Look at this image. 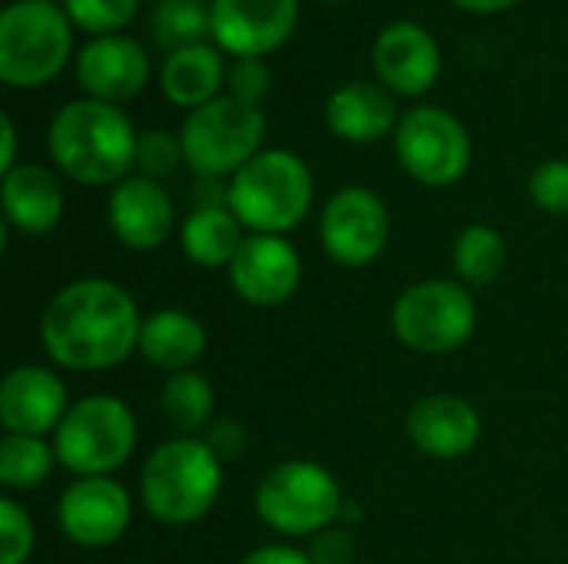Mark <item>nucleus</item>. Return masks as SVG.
Masks as SVG:
<instances>
[{
  "label": "nucleus",
  "mask_w": 568,
  "mask_h": 564,
  "mask_svg": "<svg viewBox=\"0 0 568 564\" xmlns=\"http://www.w3.org/2000/svg\"><path fill=\"white\" fill-rule=\"evenodd\" d=\"M226 203L250 233L286 236L313 209V173L290 150H263L226 180Z\"/></svg>",
  "instance_id": "20e7f679"
},
{
  "label": "nucleus",
  "mask_w": 568,
  "mask_h": 564,
  "mask_svg": "<svg viewBox=\"0 0 568 564\" xmlns=\"http://www.w3.org/2000/svg\"><path fill=\"white\" fill-rule=\"evenodd\" d=\"M223 492V459L203 435H176L156 445L140 469V502L163 525L206 519Z\"/></svg>",
  "instance_id": "7ed1b4c3"
},
{
  "label": "nucleus",
  "mask_w": 568,
  "mask_h": 564,
  "mask_svg": "<svg viewBox=\"0 0 568 564\" xmlns=\"http://www.w3.org/2000/svg\"><path fill=\"white\" fill-rule=\"evenodd\" d=\"M73 30L57 0H10L0 10V80L17 90L57 80L73 57Z\"/></svg>",
  "instance_id": "39448f33"
},
{
  "label": "nucleus",
  "mask_w": 568,
  "mask_h": 564,
  "mask_svg": "<svg viewBox=\"0 0 568 564\" xmlns=\"http://www.w3.org/2000/svg\"><path fill=\"white\" fill-rule=\"evenodd\" d=\"M70 412L63 379L47 366H17L0 382V422L10 435L47 439Z\"/></svg>",
  "instance_id": "a211bd4d"
},
{
  "label": "nucleus",
  "mask_w": 568,
  "mask_h": 564,
  "mask_svg": "<svg viewBox=\"0 0 568 564\" xmlns=\"http://www.w3.org/2000/svg\"><path fill=\"white\" fill-rule=\"evenodd\" d=\"M73 73L90 100L123 106L126 100L143 93L150 80V57L133 37H90L73 57Z\"/></svg>",
  "instance_id": "dca6fc26"
},
{
  "label": "nucleus",
  "mask_w": 568,
  "mask_h": 564,
  "mask_svg": "<svg viewBox=\"0 0 568 564\" xmlns=\"http://www.w3.org/2000/svg\"><path fill=\"white\" fill-rule=\"evenodd\" d=\"M60 3H63V0H60Z\"/></svg>",
  "instance_id": "ea45409f"
},
{
  "label": "nucleus",
  "mask_w": 568,
  "mask_h": 564,
  "mask_svg": "<svg viewBox=\"0 0 568 564\" xmlns=\"http://www.w3.org/2000/svg\"><path fill=\"white\" fill-rule=\"evenodd\" d=\"M389 326L409 352L449 356L473 339L479 326V306L469 286L459 279H423L396 296Z\"/></svg>",
  "instance_id": "6e6552de"
},
{
  "label": "nucleus",
  "mask_w": 568,
  "mask_h": 564,
  "mask_svg": "<svg viewBox=\"0 0 568 564\" xmlns=\"http://www.w3.org/2000/svg\"><path fill=\"white\" fill-rule=\"evenodd\" d=\"M396 96L373 80H349L326 100V126L343 143H376L399 126Z\"/></svg>",
  "instance_id": "412c9836"
},
{
  "label": "nucleus",
  "mask_w": 568,
  "mask_h": 564,
  "mask_svg": "<svg viewBox=\"0 0 568 564\" xmlns=\"http://www.w3.org/2000/svg\"><path fill=\"white\" fill-rule=\"evenodd\" d=\"M453 3L469 13H503V10L516 7L519 0H453Z\"/></svg>",
  "instance_id": "4c0bfd02"
},
{
  "label": "nucleus",
  "mask_w": 568,
  "mask_h": 564,
  "mask_svg": "<svg viewBox=\"0 0 568 564\" xmlns=\"http://www.w3.org/2000/svg\"><path fill=\"white\" fill-rule=\"evenodd\" d=\"M226 276L243 302L256 309H276L296 296L303 283V259L286 236L250 233Z\"/></svg>",
  "instance_id": "4468645a"
},
{
  "label": "nucleus",
  "mask_w": 568,
  "mask_h": 564,
  "mask_svg": "<svg viewBox=\"0 0 568 564\" xmlns=\"http://www.w3.org/2000/svg\"><path fill=\"white\" fill-rule=\"evenodd\" d=\"M253 509L266 529L286 539H316L343 519L346 495L326 465L290 459L260 479Z\"/></svg>",
  "instance_id": "423d86ee"
},
{
  "label": "nucleus",
  "mask_w": 568,
  "mask_h": 564,
  "mask_svg": "<svg viewBox=\"0 0 568 564\" xmlns=\"http://www.w3.org/2000/svg\"><path fill=\"white\" fill-rule=\"evenodd\" d=\"M136 140L123 106L90 96L70 100L47 126L53 166L80 186H116L136 166Z\"/></svg>",
  "instance_id": "f03ea898"
},
{
  "label": "nucleus",
  "mask_w": 568,
  "mask_h": 564,
  "mask_svg": "<svg viewBox=\"0 0 568 564\" xmlns=\"http://www.w3.org/2000/svg\"><path fill=\"white\" fill-rule=\"evenodd\" d=\"M270 86H273V76H270L266 60H260V57H240L226 70V93L240 103L260 106L266 100Z\"/></svg>",
  "instance_id": "473e14b6"
},
{
  "label": "nucleus",
  "mask_w": 568,
  "mask_h": 564,
  "mask_svg": "<svg viewBox=\"0 0 568 564\" xmlns=\"http://www.w3.org/2000/svg\"><path fill=\"white\" fill-rule=\"evenodd\" d=\"M180 163H186L180 133H170V130L140 133V140H136V170H140V176H150V180L160 183V180L173 176L180 170Z\"/></svg>",
  "instance_id": "7c9ffc66"
},
{
  "label": "nucleus",
  "mask_w": 568,
  "mask_h": 564,
  "mask_svg": "<svg viewBox=\"0 0 568 564\" xmlns=\"http://www.w3.org/2000/svg\"><path fill=\"white\" fill-rule=\"evenodd\" d=\"M70 23L90 37L120 33L140 10V0H63Z\"/></svg>",
  "instance_id": "c85d7f7f"
},
{
  "label": "nucleus",
  "mask_w": 568,
  "mask_h": 564,
  "mask_svg": "<svg viewBox=\"0 0 568 564\" xmlns=\"http://www.w3.org/2000/svg\"><path fill=\"white\" fill-rule=\"evenodd\" d=\"M160 412L176 429V435H206L216 422V392L196 369L166 376L160 389Z\"/></svg>",
  "instance_id": "393cba45"
},
{
  "label": "nucleus",
  "mask_w": 568,
  "mask_h": 564,
  "mask_svg": "<svg viewBox=\"0 0 568 564\" xmlns=\"http://www.w3.org/2000/svg\"><path fill=\"white\" fill-rule=\"evenodd\" d=\"M393 146L406 176L429 189L456 186L473 163V140L463 120L433 103L403 113Z\"/></svg>",
  "instance_id": "9d476101"
},
{
  "label": "nucleus",
  "mask_w": 568,
  "mask_h": 564,
  "mask_svg": "<svg viewBox=\"0 0 568 564\" xmlns=\"http://www.w3.org/2000/svg\"><path fill=\"white\" fill-rule=\"evenodd\" d=\"M263 136H266L263 106L240 103L230 93L186 113L180 126L186 166L196 176H210V180H230L233 173H240L256 153H263Z\"/></svg>",
  "instance_id": "1a4fd4ad"
},
{
  "label": "nucleus",
  "mask_w": 568,
  "mask_h": 564,
  "mask_svg": "<svg viewBox=\"0 0 568 564\" xmlns=\"http://www.w3.org/2000/svg\"><path fill=\"white\" fill-rule=\"evenodd\" d=\"M136 449V416L133 409L110 392L83 396L70 406L60 429L53 432L57 462L77 475H113L130 462Z\"/></svg>",
  "instance_id": "0eeeda50"
},
{
  "label": "nucleus",
  "mask_w": 568,
  "mask_h": 564,
  "mask_svg": "<svg viewBox=\"0 0 568 564\" xmlns=\"http://www.w3.org/2000/svg\"><path fill=\"white\" fill-rule=\"evenodd\" d=\"M57 522L67 542L80 548L116 545L133 522V499L113 475L73 479L57 502Z\"/></svg>",
  "instance_id": "f8f14e48"
},
{
  "label": "nucleus",
  "mask_w": 568,
  "mask_h": 564,
  "mask_svg": "<svg viewBox=\"0 0 568 564\" xmlns=\"http://www.w3.org/2000/svg\"><path fill=\"white\" fill-rule=\"evenodd\" d=\"M509 266L506 236L489 223H469L453 243V269L466 286H493Z\"/></svg>",
  "instance_id": "a878e982"
},
{
  "label": "nucleus",
  "mask_w": 568,
  "mask_h": 564,
  "mask_svg": "<svg viewBox=\"0 0 568 564\" xmlns=\"http://www.w3.org/2000/svg\"><path fill=\"white\" fill-rule=\"evenodd\" d=\"M37 545V529L27 509L13 499H0V564H27Z\"/></svg>",
  "instance_id": "c756f323"
},
{
  "label": "nucleus",
  "mask_w": 568,
  "mask_h": 564,
  "mask_svg": "<svg viewBox=\"0 0 568 564\" xmlns=\"http://www.w3.org/2000/svg\"><path fill=\"white\" fill-rule=\"evenodd\" d=\"M0 136H3V150H0V173H10L17 166V130L13 120L3 113L0 116Z\"/></svg>",
  "instance_id": "e433bc0d"
},
{
  "label": "nucleus",
  "mask_w": 568,
  "mask_h": 564,
  "mask_svg": "<svg viewBox=\"0 0 568 564\" xmlns=\"http://www.w3.org/2000/svg\"><path fill=\"white\" fill-rule=\"evenodd\" d=\"M150 40L170 57L176 50L210 40L206 0H156L150 10Z\"/></svg>",
  "instance_id": "cd10ccee"
},
{
  "label": "nucleus",
  "mask_w": 568,
  "mask_h": 564,
  "mask_svg": "<svg viewBox=\"0 0 568 564\" xmlns=\"http://www.w3.org/2000/svg\"><path fill=\"white\" fill-rule=\"evenodd\" d=\"M353 535L349 529H326L313 539V545L306 548V555L313 558V564H349L353 562Z\"/></svg>",
  "instance_id": "72a5a7b5"
},
{
  "label": "nucleus",
  "mask_w": 568,
  "mask_h": 564,
  "mask_svg": "<svg viewBox=\"0 0 568 564\" xmlns=\"http://www.w3.org/2000/svg\"><path fill=\"white\" fill-rule=\"evenodd\" d=\"M529 199L549 216H568V160H546L532 170Z\"/></svg>",
  "instance_id": "2f4dec72"
},
{
  "label": "nucleus",
  "mask_w": 568,
  "mask_h": 564,
  "mask_svg": "<svg viewBox=\"0 0 568 564\" xmlns=\"http://www.w3.org/2000/svg\"><path fill=\"white\" fill-rule=\"evenodd\" d=\"M300 0H210V40L240 57L266 60L296 30Z\"/></svg>",
  "instance_id": "ddd939ff"
},
{
  "label": "nucleus",
  "mask_w": 568,
  "mask_h": 564,
  "mask_svg": "<svg viewBox=\"0 0 568 564\" xmlns=\"http://www.w3.org/2000/svg\"><path fill=\"white\" fill-rule=\"evenodd\" d=\"M389 206L369 186H343L323 203L320 243L343 269H363L376 263L389 246Z\"/></svg>",
  "instance_id": "9b49d317"
},
{
  "label": "nucleus",
  "mask_w": 568,
  "mask_h": 564,
  "mask_svg": "<svg viewBox=\"0 0 568 564\" xmlns=\"http://www.w3.org/2000/svg\"><path fill=\"white\" fill-rule=\"evenodd\" d=\"M57 452L53 442L37 435H10L0 439V485L7 495H23L40 489L53 472Z\"/></svg>",
  "instance_id": "bb28decb"
},
{
  "label": "nucleus",
  "mask_w": 568,
  "mask_h": 564,
  "mask_svg": "<svg viewBox=\"0 0 568 564\" xmlns=\"http://www.w3.org/2000/svg\"><path fill=\"white\" fill-rule=\"evenodd\" d=\"M140 306L113 279L83 276L53 293L40 316L47 359L70 372H103L140 349Z\"/></svg>",
  "instance_id": "f257e3e1"
},
{
  "label": "nucleus",
  "mask_w": 568,
  "mask_h": 564,
  "mask_svg": "<svg viewBox=\"0 0 568 564\" xmlns=\"http://www.w3.org/2000/svg\"><path fill=\"white\" fill-rule=\"evenodd\" d=\"M320 3H349V0H320Z\"/></svg>",
  "instance_id": "58836bf2"
},
{
  "label": "nucleus",
  "mask_w": 568,
  "mask_h": 564,
  "mask_svg": "<svg viewBox=\"0 0 568 564\" xmlns=\"http://www.w3.org/2000/svg\"><path fill=\"white\" fill-rule=\"evenodd\" d=\"M406 435L426 459L456 462L466 459L483 439V416L479 409L453 392L423 396L406 412Z\"/></svg>",
  "instance_id": "f3484780"
},
{
  "label": "nucleus",
  "mask_w": 568,
  "mask_h": 564,
  "mask_svg": "<svg viewBox=\"0 0 568 564\" xmlns=\"http://www.w3.org/2000/svg\"><path fill=\"white\" fill-rule=\"evenodd\" d=\"M206 445L223 459V465L230 462V459H236V455H243L246 452V429L236 422V419H216L210 429H206Z\"/></svg>",
  "instance_id": "f704fd0d"
},
{
  "label": "nucleus",
  "mask_w": 568,
  "mask_h": 564,
  "mask_svg": "<svg viewBox=\"0 0 568 564\" xmlns=\"http://www.w3.org/2000/svg\"><path fill=\"white\" fill-rule=\"evenodd\" d=\"M243 243V223L230 206H196L180 223V249L203 269H230Z\"/></svg>",
  "instance_id": "b1692460"
},
{
  "label": "nucleus",
  "mask_w": 568,
  "mask_h": 564,
  "mask_svg": "<svg viewBox=\"0 0 568 564\" xmlns=\"http://www.w3.org/2000/svg\"><path fill=\"white\" fill-rule=\"evenodd\" d=\"M226 70L230 66L223 63V50L206 40V43L170 53L160 66V86L173 106L193 113L213 103L216 96H223Z\"/></svg>",
  "instance_id": "4be33fe9"
},
{
  "label": "nucleus",
  "mask_w": 568,
  "mask_h": 564,
  "mask_svg": "<svg viewBox=\"0 0 568 564\" xmlns=\"http://www.w3.org/2000/svg\"><path fill=\"white\" fill-rule=\"evenodd\" d=\"M376 83L393 96H423L436 86L443 70V53L436 37L416 20H396L379 30L373 43Z\"/></svg>",
  "instance_id": "2eb2a0df"
},
{
  "label": "nucleus",
  "mask_w": 568,
  "mask_h": 564,
  "mask_svg": "<svg viewBox=\"0 0 568 564\" xmlns=\"http://www.w3.org/2000/svg\"><path fill=\"white\" fill-rule=\"evenodd\" d=\"M3 226L23 236H47L63 219V186L40 163H17L0 183Z\"/></svg>",
  "instance_id": "aec40b11"
},
{
  "label": "nucleus",
  "mask_w": 568,
  "mask_h": 564,
  "mask_svg": "<svg viewBox=\"0 0 568 564\" xmlns=\"http://www.w3.org/2000/svg\"><path fill=\"white\" fill-rule=\"evenodd\" d=\"M240 564H313V558L296 548V545H286V542H273V545H260L253 548Z\"/></svg>",
  "instance_id": "c9c22d12"
},
{
  "label": "nucleus",
  "mask_w": 568,
  "mask_h": 564,
  "mask_svg": "<svg viewBox=\"0 0 568 564\" xmlns=\"http://www.w3.org/2000/svg\"><path fill=\"white\" fill-rule=\"evenodd\" d=\"M106 219H110L113 236L126 249L153 253L176 229V206H173L170 193L163 189V183L136 173L110 189Z\"/></svg>",
  "instance_id": "6ab92c4d"
},
{
  "label": "nucleus",
  "mask_w": 568,
  "mask_h": 564,
  "mask_svg": "<svg viewBox=\"0 0 568 564\" xmlns=\"http://www.w3.org/2000/svg\"><path fill=\"white\" fill-rule=\"evenodd\" d=\"M153 369L163 372H190L206 352V329L186 309H156L143 316L140 326V349Z\"/></svg>",
  "instance_id": "5701e85b"
}]
</instances>
